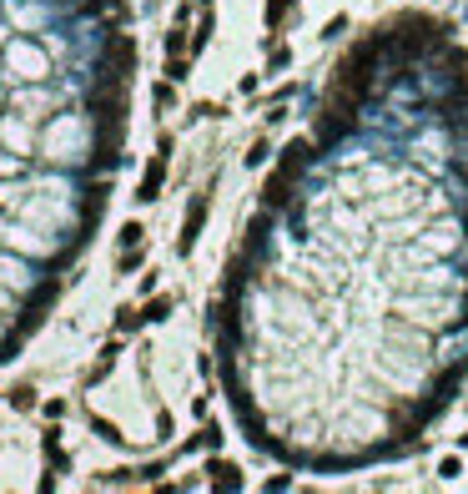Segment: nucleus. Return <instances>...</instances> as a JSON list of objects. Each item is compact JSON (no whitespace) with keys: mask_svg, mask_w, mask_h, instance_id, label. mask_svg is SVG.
Returning <instances> with one entry per match:
<instances>
[{"mask_svg":"<svg viewBox=\"0 0 468 494\" xmlns=\"http://www.w3.org/2000/svg\"><path fill=\"white\" fill-rule=\"evenodd\" d=\"M166 313H171V298H151L146 303V323H161Z\"/></svg>","mask_w":468,"mask_h":494,"instance_id":"nucleus-16","label":"nucleus"},{"mask_svg":"<svg viewBox=\"0 0 468 494\" xmlns=\"http://www.w3.org/2000/svg\"><path fill=\"white\" fill-rule=\"evenodd\" d=\"M6 404H11L16 414H26V409H36V389H31V383H16V389L6 394Z\"/></svg>","mask_w":468,"mask_h":494,"instance_id":"nucleus-8","label":"nucleus"},{"mask_svg":"<svg viewBox=\"0 0 468 494\" xmlns=\"http://www.w3.org/2000/svg\"><path fill=\"white\" fill-rule=\"evenodd\" d=\"M141 232H146L141 222H126V227H121V247H136V242H141Z\"/></svg>","mask_w":468,"mask_h":494,"instance_id":"nucleus-17","label":"nucleus"},{"mask_svg":"<svg viewBox=\"0 0 468 494\" xmlns=\"http://www.w3.org/2000/svg\"><path fill=\"white\" fill-rule=\"evenodd\" d=\"M202 222H207V192H202V197H192V207H187V217H182L177 252H192V247H197V237H202Z\"/></svg>","mask_w":468,"mask_h":494,"instance_id":"nucleus-3","label":"nucleus"},{"mask_svg":"<svg viewBox=\"0 0 468 494\" xmlns=\"http://www.w3.org/2000/svg\"><path fill=\"white\" fill-rule=\"evenodd\" d=\"M202 6H212V0H202Z\"/></svg>","mask_w":468,"mask_h":494,"instance_id":"nucleus-19","label":"nucleus"},{"mask_svg":"<svg viewBox=\"0 0 468 494\" xmlns=\"http://www.w3.org/2000/svg\"><path fill=\"white\" fill-rule=\"evenodd\" d=\"M141 323H146V308H136V303H126V308H116V328H121V333H136Z\"/></svg>","mask_w":468,"mask_h":494,"instance_id":"nucleus-6","label":"nucleus"},{"mask_svg":"<svg viewBox=\"0 0 468 494\" xmlns=\"http://www.w3.org/2000/svg\"><path fill=\"white\" fill-rule=\"evenodd\" d=\"M40 449H45V459H50V474H61V469H66V454H61V429H45Z\"/></svg>","mask_w":468,"mask_h":494,"instance_id":"nucleus-5","label":"nucleus"},{"mask_svg":"<svg viewBox=\"0 0 468 494\" xmlns=\"http://www.w3.org/2000/svg\"><path fill=\"white\" fill-rule=\"evenodd\" d=\"M151 96H156V106H161V112H166V106H171V101H177V91H171V81H161V86H156Z\"/></svg>","mask_w":468,"mask_h":494,"instance_id":"nucleus-18","label":"nucleus"},{"mask_svg":"<svg viewBox=\"0 0 468 494\" xmlns=\"http://www.w3.org/2000/svg\"><path fill=\"white\" fill-rule=\"evenodd\" d=\"M292 6H298V0H267V11H262V26H267V31H277V26L287 21V11H292Z\"/></svg>","mask_w":468,"mask_h":494,"instance_id":"nucleus-7","label":"nucleus"},{"mask_svg":"<svg viewBox=\"0 0 468 494\" xmlns=\"http://www.w3.org/2000/svg\"><path fill=\"white\" fill-rule=\"evenodd\" d=\"M166 56H187V21H177L166 31Z\"/></svg>","mask_w":468,"mask_h":494,"instance_id":"nucleus-9","label":"nucleus"},{"mask_svg":"<svg viewBox=\"0 0 468 494\" xmlns=\"http://www.w3.org/2000/svg\"><path fill=\"white\" fill-rule=\"evenodd\" d=\"M267 156H272V141H267V136H257V141H252V151H247V167H262Z\"/></svg>","mask_w":468,"mask_h":494,"instance_id":"nucleus-13","label":"nucleus"},{"mask_svg":"<svg viewBox=\"0 0 468 494\" xmlns=\"http://www.w3.org/2000/svg\"><path fill=\"white\" fill-rule=\"evenodd\" d=\"M192 76V56H166V81H187Z\"/></svg>","mask_w":468,"mask_h":494,"instance_id":"nucleus-11","label":"nucleus"},{"mask_svg":"<svg viewBox=\"0 0 468 494\" xmlns=\"http://www.w3.org/2000/svg\"><path fill=\"white\" fill-rule=\"evenodd\" d=\"M207 479L222 484V489H242V469L232 459H207Z\"/></svg>","mask_w":468,"mask_h":494,"instance_id":"nucleus-4","label":"nucleus"},{"mask_svg":"<svg viewBox=\"0 0 468 494\" xmlns=\"http://www.w3.org/2000/svg\"><path fill=\"white\" fill-rule=\"evenodd\" d=\"M287 61H292V50H287V45H272V56H267V76L287 71Z\"/></svg>","mask_w":468,"mask_h":494,"instance_id":"nucleus-12","label":"nucleus"},{"mask_svg":"<svg viewBox=\"0 0 468 494\" xmlns=\"http://www.w3.org/2000/svg\"><path fill=\"white\" fill-rule=\"evenodd\" d=\"M166 156H171V136H161V141H156L151 167H146V172H141V182H136V202H156V197H161V187H166Z\"/></svg>","mask_w":468,"mask_h":494,"instance_id":"nucleus-2","label":"nucleus"},{"mask_svg":"<svg viewBox=\"0 0 468 494\" xmlns=\"http://www.w3.org/2000/svg\"><path fill=\"white\" fill-rule=\"evenodd\" d=\"M141 262H146V252H141V242H136V247H126V252H121V272H136V267H141Z\"/></svg>","mask_w":468,"mask_h":494,"instance_id":"nucleus-15","label":"nucleus"},{"mask_svg":"<svg viewBox=\"0 0 468 494\" xmlns=\"http://www.w3.org/2000/svg\"><path fill=\"white\" fill-rule=\"evenodd\" d=\"M217 444H222V429H212V424H207V429L192 439V449H217Z\"/></svg>","mask_w":468,"mask_h":494,"instance_id":"nucleus-14","label":"nucleus"},{"mask_svg":"<svg viewBox=\"0 0 468 494\" xmlns=\"http://www.w3.org/2000/svg\"><path fill=\"white\" fill-rule=\"evenodd\" d=\"M212 31H217V21H212V11L202 16V26L192 31V56H202V50H207V41H212Z\"/></svg>","mask_w":468,"mask_h":494,"instance_id":"nucleus-10","label":"nucleus"},{"mask_svg":"<svg viewBox=\"0 0 468 494\" xmlns=\"http://www.w3.org/2000/svg\"><path fill=\"white\" fill-rule=\"evenodd\" d=\"M257 449L353 469L408 454L468 368V50L393 16L337 61L312 156L262 207L217 308Z\"/></svg>","mask_w":468,"mask_h":494,"instance_id":"nucleus-1","label":"nucleus"}]
</instances>
